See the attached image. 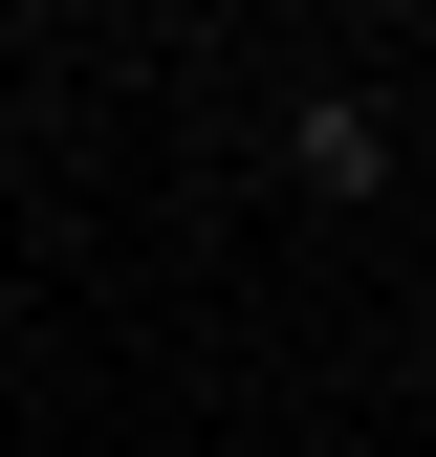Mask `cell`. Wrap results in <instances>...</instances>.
I'll use <instances>...</instances> for the list:
<instances>
[{
    "label": "cell",
    "instance_id": "6da1fadb",
    "mask_svg": "<svg viewBox=\"0 0 436 457\" xmlns=\"http://www.w3.org/2000/svg\"><path fill=\"white\" fill-rule=\"evenodd\" d=\"M284 175L306 196H393V109H371V87H306L284 109Z\"/></svg>",
    "mask_w": 436,
    "mask_h": 457
}]
</instances>
